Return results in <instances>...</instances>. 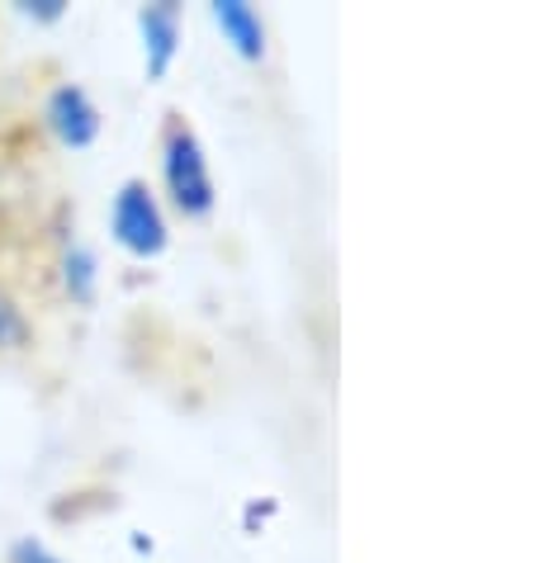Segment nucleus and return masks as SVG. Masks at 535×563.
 <instances>
[{
    "label": "nucleus",
    "mask_w": 535,
    "mask_h": 563,
    "mask_svg": "<svg viewBox=\"0 0 535 563\" xmlns=\"http://www.w3.org/2000/svg\"><path fill=\"white\" fill-rule=\"evenodd\" d=\"M162 176L171 190V205L190 218H204L214 209V176H209V156H204L199 137L176 123L166 133V156H162Z\"/></svg>",
    "instance_id": "nucleus-1"
},
{
    "label": "nucleus",
    "mask_w": 535,
    "mask_h": 563,
    "mask_svg": "<svg viewBox=\"0 0 535 563\" xmlns=\"http://www.w3.org/2000/svg\"><path fill=\"white\" fill-rule=\"evenodd\" d=\"M109 232H114V242L138 261H152L166 252V218L143 180L119 185L114 205H109Z\"/></svg>",
    "instance_id": "nucleus-2"
},
{
    "label": "nucleus",
    "mask_w": 535,
    "mask_h": 563,
    "mask_svg": "<svg viewBox=\"0 0 535 563\" xmlns=\"http://www.w3.org/2000/svg\"><path fill=\"white\" fill-rule=\"evenodd\" d=\"M43 119H48V129L62 147H90L100 137V109L81 86H57L48 96Z\"/></svg>",
    "instance_id": "nucleus-3"
},
{
    "label": "nucleus",
    "mask_w": 535,
    "mask_h": 563,
    "mask_svg": "<svg viewBox=\"0 0 535 563\" xmlns=\"http://www.w3.org/2000/svg\"><path fill=\"white\" fill-rule=\"evenodd\" d=\"M138 29H143V57H148V81H162L171 62L181 53V5L176 0H156V5L138 10Z\"/></svg>",
    "instance_id": "nucleus-4"
},
{
    "label": "nucleus",
    "mask_w": 535,
    "mask_h": 563,
    "mask_svg": "<svg viewBox=\"0 0 535 563\" xmlns=\"http://www.w3.org/2000/svg\"><path fill=\"white\" fill-rule=\"evenodd\" d=\"M214 24L223 29V43H232V53L256 62L265 53V24L247 0H214Z\"/></svg>",
    "instance_id": "nucleus-5"
},
{
    "label": "nucleus",
    "mask_w": 535,
    "mask_h": 563,
    "mask_svg": "<svg viewBox=\"0 0 535 563\" xmlns=\"http://www.w3.org/2000/svg\"><path fill=\"white\" fill-rule=\"evenodd\" d=\"M62 285H67L76 303L96 299V256H90L86 246H72V252L62 256Z\"/></svg>",
    "instance_id": "nucleus-6"
},
{
    "label": "nucleus",
    "mask_w": 535,
    "mask_h": 563,
    "mask_svg": "<svg viewBox=\"0 0 535 563\" xmlns=\"http://www.w3.org/2000/svg\"><path fill=\"white\" fill-rule=\"evenodd\" d=\"M29 346V318L20 312V303L0 289V351H20Z\"/></svg>",
    "instance_id": "nucleus-7"
},
{
    "label": "nucleus",
    "mask_w": 535,
    "mask_h": 563,
    "mask_svg": "<svg viewBox=\"0 0 535 563\" xmlns=\"http://www.w3.org/2000/svg\"><path fill=\"white\" fill-rule=\"evenodd\" d=\"M10 563H62V559L48 550V544H39V540H20V544L10 550Z\"/></svg>",
    "instance_id": "nucleus-8"
},
{
    "label": "nucleus",
    "mask_w": 535,
    "mask_h": 563,
    "mask_svg": "<svg viewBox=\"0 0 535 563\" xmlns=\"http://www.w3.org/2000/svg\"><path fill=\"white\" fill-rule=\"evenodd\" d=\"M20 14L53 24V20H62V14H67V5H62V0H20Z\"/></svg>",
    "instance_id": "nucleus-9"
}]
</instances>
